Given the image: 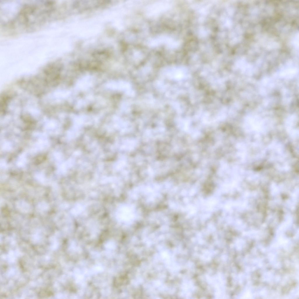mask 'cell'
Instances as JSON below:
<instances>
[{
    "label": "cell",
    "mask_w": 299,
    "mask_h": 299,
    "mask_svg": "<svg viewBox=\"0 0 299 299\" xmlns=\"http://www.w3.org/2000/svg\"><path fill=\"white\" fill-rule=\"evenodd\" d=\"M56 14L57 4L55 1L25 4L14 18L4 23L3 29L10 37L34 32L56 20Z\"/></svg>",
    "instance_id": "obj_1"
},
{
    "label": "cell",
    "mask_w": 299,
    "mask_h": 299,
    "mask_svg": "<svg viewBox=\"0 0 299 299\" xmlns=\"http://www.w3.org/2000/svg\"><path fill=\"white\" fill-rule=\"evenodd\" d=\"M169 1H160L149 6L146 10V14L149 16L157 15L169 8L171 6Z\"/></svg>",
    "instance_id": "obj_2"
}]
</instances>
